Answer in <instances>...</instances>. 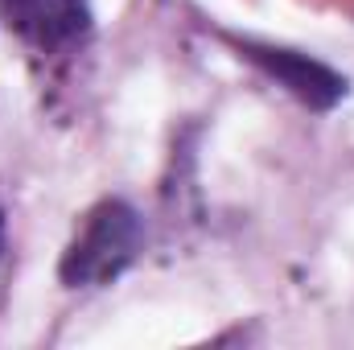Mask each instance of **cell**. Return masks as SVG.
<instances>
[{
  "instance_id": "277c9868",
  "label": "cell",
  "mask_w": 354,
  "mask_h": 350,
  "mask_svg": "<svg viewBox=\"0 0 354 350\" xmlns=\"http://www.w3.org/2000/svg\"><path fill=\"white\" fill-rule=\"evenodd\" d=\"M4 231H8V223H4V202H0V256H4Z\"/></svg>"
},
{
  "instance_id": "7a4b0ae2",
  "label": "cell",
  "mask_w": 354,
  "mask_h": 350,
  "mask_svg": "<svg viewBox=\"0 0 354 350\" xmlns=\"http://www.w3.org/2000/svg\"><path fill=\"white\" fill-rule=\"evenodd\" d=\"M235 50H239L252 66H260L276 87H284L292 99H301V103L313 107V111H334V107L346 99V91H351V83H346L334 66H326V62H317V58H309V54H301V50L268 46V42H248V37L235 42Z\"/></svg>"
},
{
  "instance_id": "6da1fadb",
  "label": "cell",
  "mask_w": 354,
  "mask_h": 350,
  "mask_svg": "<svg viewBox=\"0 0 354 350\" xmlns=\"http://www.w3.org/2000/svg\"><path fill=\"white\" fill-rule=\"evenodd\" d=\"M145 248V223L140 214L124 202V198H103L99 206H91L83 227L75 231V239L66 243L58 276L66 288H99L111 284L124 268Z\"/></svg>"
},
{
  "instance_id": "3957f363",
  "label": "cell",
  "mask_w": 354,
  "mask_h": 350,
  "mask_svg": "<svg viewBox=\"0 0 354 350\" xmlns=\"http://www.w3.org/2000/svg\"><path fill=\"white\" fill-rule=\"evenodd\" d=\"M4 25L41 54L83 42L91 29L87 0H0Z\"/></svg>"
}]
</instances>
